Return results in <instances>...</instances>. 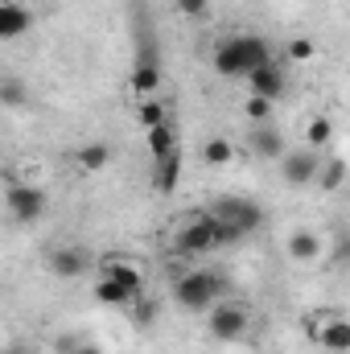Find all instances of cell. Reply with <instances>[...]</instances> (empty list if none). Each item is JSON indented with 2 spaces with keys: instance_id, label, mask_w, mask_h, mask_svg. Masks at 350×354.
<instances>
[{
  "instance_id": "obj_1",
  "label": "cell",
  "mask_w": 350,
  "mask_h": 354,
  "mask_svg": "<svg viewBox=\"0 0 350 354\" xmlns=\"http://www.w3.org/2000/svg\"><path fill=\"white\" fill-rule=\"evenodd\" d=\"M214 71L223 79H248L256 66L272 62V46L264 41L260 33H235V37H223L214 46Z\"/></svg>"
},
{
  "instance_id": "obj_2",
  "label": "cell",
  "mask_w": 350,
  "mask_h": 354,
  "mask_svg": "<svg viewBox=\"0 0 350 354\" xmlns=\"http://www.w3.org/2000/svg\"><path fill=\"white\" fill-rule=\"evenodd\" d=\"M227 292H231V280L223 272H210V268L181 272L174 280V301H177V309H185V313H206Z\"/></svg>"
},
{
  "instance_id": "obj_3",
  "label": "cell",
  "mask_w": 350,
  "mask_h": 354,
  "mask_svg": "<svg viewBox=\"0 0 350 354\" xmlns=\"http://www.w3.org/2000/svg\"><path fill=\"white\" fill-rule=\"evenodd\" d=\"M206 330H210V338H219V342H239V338H248V330H252V313H248V305L243 301H214L210 309H206Z\"/></svg>"
},
{
  "instance_id": "obj_4",
  "label": "cell",
  "mask_w": 350,
  "mask_h": 354,
  "mask_svg": "<svg viewBox=\"0 0 350 354\" xmlns=\"http://www.w3.org/2000/svg\"><path fill=\"white\" fill-rule=\"evenodd\" d=\"M206 210H210L214 218L231 223L243 239H248V235H256V231L264 227V206H260V202H252V198H239V194H223V198H214Z\"/></svg>"
},
{
  "instance_id": "obj_5",
  "label": "cell",
  "mask_w": 350,
  "mask_h": 354,
  "mask_svg": "<svg viewBox=\"0 0 350 354\" xmlns=\"http://www.w3.org/2000/svg\"><path fill=\"white\" fill-rule=\"evenodd\" d=\"M305 330H309V338H313L322 351H330V354H347L350 351V322L338 313V309L313 313V317L305 322Z\"/></svg>"
},
{
  "instance_id": "obj_6",
  "label": "cell",
  "mask_w": 350,
  "mask_h": 354,
  "mask_svg": "<svg viewBox=\"0 0 350 354\" xmlns=\"http://www.w3.org/2000/svg\"><path fill=\"white\" fill-rule=\"evenodd\" d=\"M4 206H8V214H12L17 223H37V218H46V210H50V194H46L42 185L12 181V185L4 189Z\"/></svg>"
},
{
  "instance_id": "obj_7",
  "label": "cell",
  "mask_w": 350,
  "mask_h": 354,
  "mask_svg": "<svg viewBox=\"0 0 350 354\" xmlns=\"http://www.w3.org/2000/svg\"><path fill=\"white\" fill-rule=\"evenodd\" d=\"M280 177L288 181V185H313L317 181V169H322V153L317 149H284L280 157Z\"/></svg>"
},
{
  "instance_id": "obj_8",
  "label": "cell",
  "mask_w": 350,
  "mask_h": 354,
  "mask_svg": "<svg viewBox=\"0 0 350 354\" xmlns=\"http://www.w3.org/2000/svg\"><path fill=\"white\" fill-rule=\"evenodd\" d=\"M95 276H107V280H116V284H124V288H132V292H145V264L132 260V256H124V252L103 256V260L95 264Z\"/></svg>"
},
{
  "instance_id": "obj_9",
  "label": "cell",
  "mask_w": 350,
  "mask_h": 354,
  "mask_svg": "<svg viewBox=\"0 0 350 354\" xmlns=\"http://www.w3.org/2000/svg\"><path fill=\"white\" fill-rule=\"evenodd\" d=\"M46 264H50V272L58 280H79V276H87L91 268H95V260H91L87 248H79V243H58L46 256Z\"/></svg>"
},
{
  "instance_id": "obj_10",
  "label": "cell",
  "mask_w": 350,
  "mask_h": 354,
  "mask_svg": "<svg viewBox=\"0 0 350 354\" xmlns=\"http://www.w3.org/2000/svg\"><path fill=\"white\" fill-rule=\"evenodd\" d=\"M174 243H177L181 256H206V252H214V239H210V214L198 210L190 223H181V231H177Z\"/></svg>"
},
{
  "instance_id": "obj_11",
  "label": "cell",
  "mask_w": 350,
  "mask_h": 354,
  "mask_svg": "<svg viewBox=\"0 0 350 354\" xmlns=\"http://www.w3.org/2000/svg\"><path fill=\"white\" fill-rule=\"evenodd\" d=\"M288 91V79H284V71L276 66V62H264V66H256L252 75H248V95H260V99H280Z\"/></svg>"
},
{
  "instance_id": "obj_12",
  "label": "cell",
  "mask_w": 350,
  "mask_h": 354,
  "mask_svg": "<svg viewBox=\"0 0 350 354\" xmlns=\"http://www.w3.org/2000/svg\"><path fill=\"white\" fill-rule=\"evenodd\" d=\"M29 25H33V12H29L21 0H0V41L25 37Z\"/></svg>"
},
{
  "instance_id": "obj_13",
  "label": "cell",
  "mask_w": 350,
  "mask_h": 354,
  "mask_svg": "<svg viewBox=\"0 0 350 354\" xmlns=\"http://www.w3.org/2000/svg\"><path fill=\"white\" fill-rule=\"evenodd\" d=\"M248 149L264 157V161H276L280 153H284V136L272 128V124H252V132H248Z\"/></svg>"
},
{
  "instance_id": "obj_14",
  "label": "cell",
  "mask_w": 350,
  "mask_h": 354,
  "mask_svg": "<svg viewBox=\"0 0 350 354\" xmlns=\"http://www.w3.org/2000/svg\"><path fill=\"white\" fill-rule=\"evenodd\" d=\"M128 87L136 99H153L157 87H161V66H157V58H140L136 66H132V79H128Z\"/></svg>"
},
{
  "instance_id": "obj_15",
  "label": "cell",
  "mask_w": 350,
  "mask_h": 354,
  "mask_svg": "<svg viewBox=\"0 0 350 354\" xmlns=\"http://www.w3.org/2000/svg\"><path fill=\"white\" fill-rule=\"evenodd\" d=\"M284 252H288L297 264H313V260H322V235H317V231H293V235L284 239Z\"/></svg>"
},
{
  "instance_id": "obj_16",
  "label": "cell",
  "mask_w": 350,
  "mask_h": 354,
  "mask_svg": "<svg viewBox=\"0 0 350 354\" xmlns=\"http://www.w3.org/2000/svg\"><path fill=\"white\" fill-rule=\"evenodd\" d=\"M91 297L99 301V305H111V309H128L140 292H132V288H124V284H116V280H107V276H95V284H91Z\"/></svg>"
},
{
  "instance_id": "obj_17",
  "label": "cell",
  "mask_w": 350,
  "mask_h": 354,
  "mask_svg": "<svg viewBox=\"0 0 350 354\" xmlns=\"http://www.w3.org/2000/svg\"><path fill=\"white\" fill-rule=\"evenodd\" d=\"M177 181H181V149H174L169 157H161V161H153V189L157 194H174Z\"/></svg>"
},
{
  "instance_id": "obj_18",
  "label": "cell",
  "mask_w": 350,
  "mask_h": 354,
  "mask_svg": "<svg viewBox=\"0 0 350 354\" xmlns=\"http://www.w3.org/2000/svg\"><path fill=\"white\" fill-rule=\"evenodd\" d=\"M145 145H149V157H153V161H161V157H169L174 149H181V145H177V128L169 120L157 124V128H149V132H145Z\"/></svg>"
},
{
  "instance_id": "obj_19",
  "label": "cell",
  "mask_w": 350,
  "mask_h": 354,
  "mask_svg": "<svg viewBox=\"0 0 350 354\" xmlns=\"http://www.w3.org/2000/svg\"><path fill=\"white\" fill-rule=\"evenodd\" d=\"M202 161H206L210 169H223V165H231V161H235V145H231L227 136H214V140H206V145H202Z\"/></svg>"
},
{
  "instance_id": "obj_20",
  "label": "cell",
  "mask_w": 350,
  "mask_h": 354,
  "mask_svg": "<svg viewBox=\"0 0 350 354\" xmlns=\"http://www.w3.org/2000/svg\"><path fill=\"white\" fill-rule=\"evenodd\" d=\"M79 169H87V174H99V169H107V161H111V149L103 145V140H91V145H83L79 149Z\"/></svg>"
},
{
  "instance_id": "obj_21",
  "label": "cell",
  "mask_w": 350,
  "mask_h": 354,
  "mask_svg": "<svg viewBox=\"0 0 350 354\" xmlns=\"http://www.w3.org/2000/svg\"><path fill=\"white\" fill-rule=\"evenodd\" d=\"M165 120H169V107H165V103H161L157 95H153V99H140V103H136V124H140L145 132H149V128H157V124H165Z\"/></svg>"
},
{
  "instance_id": "obj_22",
  "label": "cell",
  "mask_w": 350,
  "mask_h": 354,
  "mask_svg": "<svg viewBox=\"0 0 350 354\" xmlns=\"http://www.w3.org/2000/svg\"><path fill=\"white\" fill-rule=\"evenodd\" d=\"M330 140H334V124H330L326 115H313V120L305 124V149H317V153H322Z\"/></svg>"
},
{
  "instance_id": "obj_23",
  "label": "cell",
  "mask_w": 350,
  "mask_h": 354,
  "mask_svg": "<svg viewBox=\"0 0 350 354\" xmlns=\"http://www.w3.org/2000/svg\"><path fill=\"white\" fill-rule=\"evenodd\" d=\"M342 181H347V161H342V157H330V161H322V169H317V185H322L326 194L342 189Z\"/></svg>"
},
{
  "instance_id": "obj_24",
  "label": "cell",
  "mask_w": 350,
  "mask_h": 354,
  "mask_svg": "<svg viewBox=\"0 0 350 354\" xmlns=\"http://www.w3.org/2000/svg\"><path fill=\"white\" fill-rule=\"evenodd\" d=\"M284 58H293V62H313V58H317V41H313V37H293V41H284Z\"/></svg>"
},
{
  "instance_id": "obj_25",
  "label": "cell",
  "mask_w": 350,
  "mask_h": 354,
  "mask_svg": "<svg viewBox=\"0 0 350 354\" xmlns=\"http://www.w3.org/2000/svg\"><path fill=\"white\" fill-rule=\"evenodd\" d=\"M243 111H248V120H252V124H268V115H272V99H260V95H248Z\"/></svg>"
},
{
  "instance_id": "obj_26",
  "label": "cell",
  "mask_w": 350,
  "mask_h": 354,
  "mask_svg": "<svg viewBox=\"0 0 350 354\" xmlns=\"http://www.w3.org/2000/svg\"><path fill=\"white\" fill-rule=\"evenodd\" d=\"M177 8H181L185 17H194V21H198V17H206V12H210V0H177Z\"/></svg>"
},
{
  "instance_id": "obj_27",
  "label": "cell",
  "mask_w": 350,
  "mask_h": 354,
  "mask_svg": "<svg viewBox=\"0 0 350 354\" xmlns=\"http://www.w3.org/2000/svg\"><path fill=\"white\" fill-rule=\"evenodd\" d=\"M79 342H83V334H58V338H54V351H58V354H71Z\"/></svg>"
},
{
  "instance_id": "obj_28",
  "label": "cell",
  "mask_w": 350,
  "mask_h": 354,
  "mask_svg": "<svg viewBox=\"0 0 350 354\" xmlns=\"http://www.w3.org/2000/svg\"><path fill=\"white\" fill-rule=\"evenodd\" d=\"M71 354H103V351H99L95 342H87V338H83V342H79V346H75V351H71Z\"/></svg>"
},
{
  "instance_id": "obj_29",
  "label": "cell",
  "mask_w": 350,
  "mask_h": 354,
  "mask_svg": "<svg viewBox=\"0 0 350 354\" xmlns=\"http://www.w3.org/2000/svg\"><path fill=\"white\" fill-rule=\"evenodd\" d=\"M0 354H29V351H25V346H4Z\"/></svg>"
},
{
  "instance_id": "obj_30",
  "label": "cell",
  "mask_w": 350,
  "mask_h": 354,
  "mask_svg": "<svg viewBox=\"0 0 350 354\" xmlns=\"http://www.w3.org/2000/svg\"><path fill=\"white\" fill-rule=\"evenodd\" d=\"M0 99H4V79H0Z\"/></svg>"
}]
</instances>
